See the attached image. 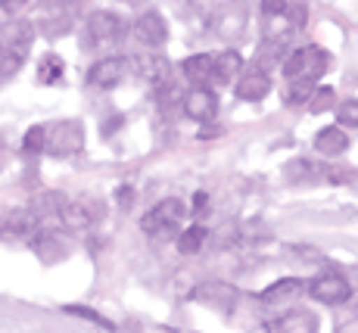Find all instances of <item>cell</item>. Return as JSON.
I'll return each mask as SVG.
<instances>
[{
  "label": "cell",
  "mask_w": 358,
  "mask_h": 333,
  "mask_svg": "<svg viewBox=\"0 0 358 333\" xmlns=\"http://www.w3.org/2000/svg\"><path fill=\"white\" fill-rule=\"evenodd\" d=\"M321 175H327V169H321L312 159H290V162L284 165V178L290 184H312L315 178H321Z\"/></svg>",
  "instance_id": "14"
},
{
  "label": "cell",
  "mask_w": 358,
  "mask_h": 333,
  "mask_svg": "<svg viewBox=\"0 0 358 333\" xmlns=\"http://www.w3.org/2000/svg\"><path fill=\"white\" fill-rule=\"evenodd\" d=\"M302 293H306V281H299V277H284V281L271 283L268 290H262V302L284 305V302H290V299H296V296H302Z\"/></svg>",
  "instance_id": "12"
},
{
  "label": "cell",
  "mask_w": 358,
  "mask_h": 333,
  "mask_svg": "<svg viewBox=\"0 0 358 333\" xmlns=\"http://www.w3.org/2000/svg\"><path fill=\"white\" fill-rule=\"evenodd\" d=\"M119 203L125 206V209L131 206V187H128V184H125V187H122V190H119Z\"/></svg>",
  "instance_id": "36"
},
{
  "label": "cell",
  "mask_w": 358,
  "mask_h": 333,
  "mask_svg": "<svg viewBox=\"0 0 358 333\" xmlns=\"http://www.w3.org/2000/svg\"><path fill=\"white\" fill-rule=\"evenodd\" d=\"M243 69V57L237 50H224L222 57H215V81H231Z\"/></svg>",
  "instance_id": "20"
},
{
  "label": "cell",
  "mask_w": 358,
  "mask_h": 333,
  "mask_svg": "<svg viewBox=\"0 0 358 333\" xmlns=\"http://www.w3.org/2000/svg\"><path fill=\"white\" fill-rule=\"evenodd\" d=\"M196 299H203V302H212V305H218V309H228V305L234 302V290L228 287V283H199L196 287Z\"/></svg>",
  "instance_id": "18"
},
{
  "label": "cell",
  "mask_w": 358,
  "mask_h": 333,
  "mask_svg": "<svg viewBox=\"0 0 358 333\" xmlns=\"http://www.w3.org/2000/svg\"><path fill=\"white\" fill-rule=\"evenodd\" d=\"M274 333H318V318L312 311H287L274 321Z\"/></svg>",
  "instance_id": "13"
},
{
  "label": "cell",
  "mask_w": 358,
  "mask_h": 333,
  "mask_svg": "<svg viewBox=\"0 0 358 333\" xmlns=\"http://www.w3.org/2000/svg\"><path fill=\"white\" fill-rule=\"evenodd\" d=\"M278 59H280V44L278 41H268V44H262L259 53H256V69L259 72H268Z\"/></svg>",
  "instance_id": "27"
},
{
  "label": "cell",
  "mask_w": 358,
  "mask_h": 333,
  "mask_svg": "<svg viewBox=\"0 0 358 333\" xmlns=\"http://www.w3.org/2000/svg\"><path fill=\"white\" fill-rule=\"evenodd\" d=\"M34 41V25L25 19H10L6 25H0V53L3 57L25 59V53L31 50Z\"/></svg>",
  "instance_id": "2"
},
{
  "label": "cell",
  "mask_w": 358,
  "mask_h": 333,
  "mask_svg": "<svg viewBox=\"0 0 358 333\" xmlns=\"http://www.w3.org/2000/svg\"><path fill=\"white\" fill-rule=\"evenodd\" d=\"M29 209H31V215H34L38 221H41V218H50V215H57V218H59V212L66 209V197H63L59 190H44L41 197L31 199Z\"/></svg>",
  "instance_id": "16"
},
{
  "label": "cell",
  "mask_w": 358,
  "mask_h": 333,
  "mask_svg": "<svg viewBox=\"0 0 358 333\" xmlns=\"http://www.w3.org/2000/svg\"><path fill=\"white\" fill-rule=\"evenodd\" d=\"M25 3H29V0H0V10H3V13H16V10H22Z\"/></svg>",
  "instance_id": "33"
},
{
  "label": "cell",
  "mask_w": 358,
  "mask_h": 333,
  "mask_svg": "<svg viewBox=\"0 0 358 333\" xmlns=\"http://www.w3.org/2000/svg\"><path fill=\"white\" fill-rule=\"evenodd\" d=\"M327 109H336V94H334V87H327V85H321V87H315V94H312V100H308V113H327Z\"/></svg>",
  "instance_id": "23"
},
{
  "label": "cell",
  "mask_w": 358,
  "mask_h": 333,
  "mask_svg": "<svg viewBox=\"0 0 358 333\" xmlns=\"http://www.w3.org/2000/svg\"><path fill=\"white\" fill-rule=\"evenodd\" d=\"M315 81L312 78H296L290 81V87H287V103H308L315 94Z\"/></svg>",
  "instance_id": "24"
},
{
  "label": "cell",
  "mask_w": 358,
  "mask_h": 333,
  "mask_svg": "<svg viewBox=\"0 0 358 333\" xmlns=\"http://www.w3.org/2000/svg\"><path fill=\"white\" fill-rule=\"evenodd\" d=\"M336 333H358V318H349V321L336 324Z\"/></svg>",
  "instance_id": "34"
},
{
  "label": "cell",
  "mask_w": 358,
  "mask_h": 333,
  "mask_svg": "<svg viewBox=\"0 0 358 333\" xmlns=\"http://www.w3.org/2000/svg\"><path fill=\"white\" fill-rule=\"evenodd\" d=\"M0 78H3V57H0Z\"/></svg>",
  "instance_id": "38"
},
{
  "label": "cell",
  "mask_w": 358,
  "mask_h": 333,
  "mask_svg": "<svg viewBox=\"0 0 358 333\" xmlns=\"http://www.w3.org/2000/svg\"><path fill=\"white\" fill-rule=\"evenodd\" d=\"M100 215H103V206L97 197H81L75 203H66V209L59 212V221H63L69 231H85L94 221H100Z\"/></svg>",
  "instance_id": "5"
},
{
  "label": "cell",
  "mask_w": 358,
  "mask_h": 333,
  "mask_svg": "<svg viewBox=\"0 0 358 333\" xmlns=\"http://www.w3.org/2000/svg\"><path fill=\"white\" fill-rule=\"evenodd\" d=\"M206 209V193H196V199H194V212H203Z\"/></svg>",
  "instance_id": "37"
},
{
  "label": "cell",
  "mask_w": 358,
  "mask_h": 333,
  "mask_svg": "<svg viewBox=\"0 0 358 333\" xmlns=\"http://www.w3.org/2000/svg\"><path fill=\"white\" fill-rule=\"evenodd\" d=\"M134 38L141 41L143 47H150V50H159L165 41H169V25H165L162 13H156V10L143 13L134 22Z\"/></svg>",
  "instance_id": "8"
},
{
  "label": "cell",
  "mask_w": 358,
  "mask_h": 333,
  "mask_svg": "<svg viewBox=\"0 0 358 333\" xmlns=\"http://www.w3.org/2000/svg\"><path fill=\"white\" fill-rule=\"evenodd\" d=\"M308 293L321 305H343L352 296V287H349V281L343 274H321L308 283Z\"/></svg>",
  "instance_id": "4"
},
{
  "label": "cell",
  "mask_w": 358,
  "mask_h": 333,
  "mask_svg": "<svg viewBox=\"0 0 358 333\" xmlns=\"http://www.w3.org/2000/svg\"><path fill=\"white\" fill-rule=\"evenodd\" d=\"M234 91H237V100L256 103V100H262V97H268V91H271V78H268V72L252 69V72L240 75V81H237Z\"/></svg>",
  "instance_id": "11"
},
{
  "label": "cell",
  "mask_w": 358,
  "mask_h": 333,
  "mask_svg": "<svg viewBox=\"0 0 358 333\" xmlns=\"http://www.w3.org/2000/svg\"><path fill=\"white\" fill-rule=\"evenodd\" d=\"M87 34H91V44H100V41H119L125 34V22H122L115 13L109 10H97L87 19Z\"/></svg>",
  "instance_id": "9"
},
{
  "label": "cell",
  "mask_w": 358,
  "mask_h": 333,
  "mask_svg": "<svg viewBox=\"0 0 358 333\" xmlns=\"http://www.w3.org/2000/svg\"><path fill=\"white\" fill-rule=\"evenodd\" d=\"M169 72H171V66H169V59L165 57H143L141 59V66H137V75H141L143 81H150V85H169Z\"/></svg>",
  "instance_id": "17"
},
{
  "label": "cell",
  "mask_w": 358,
  "mask_h": 333,
  "mask_svg": "<svg viewBox=\"0 0 358 333\" xmlns=\"http://www.w3.org/2000/svg\"><path fill=\"white\" fill-rule=\"evenodd\" d=\"M85 147V128L81 122L69 119V122H57V125H47V153L57 159L63 156H75Z\"/></svg>",
  "instance_id": "1"
},
{
  "label": "cell",
  "mask_w": 358,
  "mask_h": 333,
  "mask_svg": "<svg viewBox=\"0 0 358 333\" xmlns=\"http://www.w3.org/2000/svg\"><path fill=\"white\" fill-rule=\"evenodd\" d=\"M206 227L203 225H190V227H184L181 234H178V240H175V246H178V253L181 255H194L203 249V243H206Z\"/></svg>",
  "instance_id": "19"
},
{
  "label": "cell",
  "mask_w": 358,
  "mask_h": 333,
  "mask_svg": "<svg viewBox=\"0 0 358 333\" xmlns=\"http://www.w3.org/2000/svg\"><path fill=\"white\" fill-rule=\"evenodd\" d=\"M159 109H162V113L184 109V91H178L175 85H162L159 87Z\"/></svg>",
  "instance_id": "26"
},
{
  "label": "cell",
  "mask_w": 358,
  "mask_h": 333,
  "mask_svg": "<svg viewBox=\"0 0 358 333\" xmlns=\"http://www.w3.org/2000/svg\"><path fill=\"white\" fill-rule=\"evenodd\" d=\"M334 113L340 128H358V100H343Z\"/></svg>",
  "instance_id": "29"
},
{
  "label": "cell",
  "mask_w": 358,
  "mask_h": 333,
  "mask_svg": "<svg viewBox=\"0 0 358 333\" xmlns=\"http://www.w3.org/2000/svg\"><path fill=\"white\" fill-rule=\"evenodd\" d=\"M66 315H72V318H85V321H91V324H97V327L103 330H113V321H106L103 315H97L94 309H85V305H66Z\"/></svg>",
  "instance_id": "30"
},
{
  "label": "cell",
  "mask_w": 358,
  "mask_h": 333,
  "mask_svg": "<svg viewBox=\"0 0 358 333\" xmlns=\"http://www.w3.org/2000/svg\"><path fill=\"white\" fill-rule=\"evenodd\" d=\"M349 147V137L343 134L340 125H330V128H321L315 134V150L324 153V156H340L343 150Z\"/></svg>",
  "instance_id": "15"
},
{
  "label": "cell",
  "mask_w": 358,
  "mask_h": 333,
  "mask_svg": "<svg viewBox=\"0 0 358 333\" xmlns=\"http://www.w3.org/2000/svg\"><path fill=\"white\" fill-rule=\"evenodd\" d=\"M327 59H330V53L327 50H321V47H306V78H318V75H324V69H327Z\"/></svg>",
  "instance_id": "21"
},
{
  "label": "cell",
  "mask_w": 358,
  "mask_h": 333,
  "mask_svg": "<svg viewBox=\"0 0 358 333\" xmlns=\"http://www.w3.org/2000/svg\"><path fill=\"white\" fill-rule=\"evenodd\" d=\"M59 78H63V59L50 53V57L41 59V66H38V81H41V85H57Z\"/></svg>",
  "instance_id": "22"
},
{
  "label": "cell",
  "mask_w": 358,
  "mask_h": 333,
  "mask_svg": "<svg viewBox=\"0 0 358 333\" xmlns=\"http://www.w3.org/2000/svg\"><path fill=\"white\" fill-rule=\"evenodd\" d=\"M218 113V94L212 87H194V91L184 94V115L194 119L199 125L212 122Z\"/></svg>",
  "instance_id": "7"
},
{
  "label": "cell",
  "mask_w": 358,
  "mask_h": 333,
  "mask_svg": "<svg viewBox=\"0 0 358 333\" xmlns=\"http://www.w3.org/2000/svg\"><path fill=\"white\" fill-rule=\"evenodd\" d=\"M184 212H187V209H184L181 199H175V197H171V199H162V203H156L153 209H150V212L141 218V227H143L147 234H165V231L171 234L178 225H181Z\"/></svg>",
  "instance_id": "3"
},
{
  "label": "cell",
  "mask_w": 358,
  "mask_h": 333,
  "mask_svg": "<svg viewBox=\"0 0 358 333\" xmlns=\"http://www.w3.org/2000/svg\"><path fill=\"white\" fill-rule=\"evenodd\" d=\"M284 75H287V81L306 78V47H299L290 57H284Z\"/></svg>",
  "instance_id": "25"
},
{
  "label": "cell",
  "mask_w": 358,
  "mask_h": 333,
  "mask_svg": "<svg viewBox=\"0 0 358 333\" xmlns=\"http://www.w3.org/2000/svg\"><path fill=\"white\" fill-rule=\"evenodd\" d=\"M262 10H265V16L278 19L287 13V0H262Z\"/></svg>",
  "instance_id": "31"
},
{
  "label": "cell",
  "mask_w": 358,
  "mask_h": 333,
  "mask_svg": "<svg viewBox=\"0 0 358 333\" xmlns=\"http://www.w3.org/2000/svg\"><path fill=\"white\" fill-rule=\"evenodd\" d=\"M22 147H25V153H31V156L44 153L47 150V125H34V128H29Z\"/></svg>",
  "instance_id": "28"
},
{
  "label": "cell",
  "mask_w": 358,
  "mask_h": 333,
  "mask_svg": "<svg viewBox=\"0 0 358 333\" xmlns=\"http://www.w3.org/2000/svg\"><path fill=\"white\" fill-rule=\"evenodd\" d=\"M122 125V115H109L106 122H103V134H113V128H119Z\"/></svg>",
  "instance_id": "35"
},
{
  "label": "cell",
  "mask_w": 358,
  "mask_h": 333,
  "mask_svg": "<svg viewBox=\"0 0 358 333\" xmlns=\"http://www.w3.org/2000/svg\"><path fill=\"white\" fill-rule=\"evenodd\" d=\"M181 72L187 75L190 85H196V87H209L212 81H215V57H209V53H194V57L184 59Z\"/></svg>",
  "instance_id": "10"
},
{
  "label": "cell",
  "mask_w": 358,
  "mask_h": 333,
  "mask_svg": "<svg viewBox=\"0 0 358 333\" xmlns=\"http://www.w3.org/2000/svg\"><path fill=\"white\" fill-rule=\"evenodd\" d=\"M128 75V57H103L87 69V85L91 87H115Z\"/></svg>",
  "instance_id": "6"
},
{
  "label": "cell",
  "mask_w": 358,
  "mask_h": 333,
  "mask_svg": "<svg viewBox=\"0 0 358 333\" xmlns=\"http://www.w3.org/2000/svg\"><path fill=\"white\" fill-rule=\"evenodd\" d=\"M212 137H222V128H218V125H209V122H206L203 128H199V141H212Z\"/></svg>",
  "instance_id": "32"
}]
</instances>
